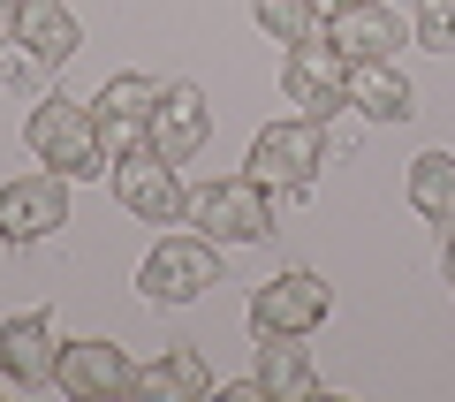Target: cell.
Here are the masks:
<instances>
[{
	"mask_svg": "<svg viewBox=\"0 0 455 402\" xmlns=\"http://www.w3.org/2000/svg\"><path fill=\"white\" fill-rule=\"evenodd\" d=\"M251 16H259V31H266V38L296 46V38L311 31V16H319V8H311V0H251Z\"/></svg>",
	"mask_w": 455,
	"mask_h": 402,
	"instance_id": "obj_19",
	"label": "cell"
},
{
	"mask_svg": "<svg viewBox=\"0 0 455 402\" xmlns=\"http://www.w3.org/2000/svg\"><path fill=\"white\" fill-rule=\"evenodd\" d=\"M23 137H31V160L53 167V175L84 182L107 167V145H99V114L76 107V99H38L31 122H23Z\"/></svg>",
	"mask_w": 455,
	"mask_h": 402,
	"instance_id": "obj_1",
	"label": "cell"
},
{
	"mask_svg": "<svg viewBox=\"0 0 455 402\" xmlns=\"http://www.w3.org/2000/svg\"><path fill=\"white\" fill-rule=\"evenodd\" d=\"M326 38H334L341 61H395V46L410 38V23L379 0H357V8H334L326 16Z\"/></svg>",
	"mask_w": 455,
	"mask_h": 402,
	"instance_id": "obj_13",
	"label": "cell"
},
{
	"mask_svg": "<svg viewBox=\"0 0 455 402\" xmlns=\"http://www.w3.org/2000/svg\"><path fill=\"white\" fill-rule=\"evenodd\" d=\"M16 53L31 68H61L76 53V16L61 0H16Z\"/></svg>",
	"mask_w": 455,
	"mask_h": 402,
	"instance_id": "obj_14",
	"label": "cell"
},
{
	"mask_svg": "<svg viewBox=\"0 0 455 402\" xmlns=\"http://www.w3.org/2000/svg\"><path fill=\"white\" fill-rule=\"evenodd\" d=\"M53 365H61V342H53L46 311H16L0 326V372H8V387L38 395V387H53Z\"/></svg>",
	"mask_w": 455,
	"mask_h": 402,
	"instance_id": "obj_12",
	"label": "cell"
},
{
	"mask_svg": "<svg viewBox=\"0 0 455 402\" xmlns=\"http://www.w3.org/2000/svg\"><path fill=\"white\" fill-rule=\"evenodd\" d=\"M61 221H68V175H53V167L16 175L0 190V243H46Z\"/></svg>",
	"mask_w": 455,
	"mask_h": 402,
	"instance_id": "obj_8",
	"label": "cell"
},
{
	"mask_svg": "<svg viewBox=\"0 0 455 402\" xmlns=\"http://www.w3.org/2000/svg\"><path fill=\"white\" fill-rule=\"evenodd\" d=\"M212 145V99L197 92V84H167L160 107H152V152L160 160H197V152Z\"/></svg>",
	"mask_w": 455,
	"mask_h": 402,
	"instance_id": "obj_11",
	"label": "cell"
},
{
	"mask_svg": "<svg viewBox=\"0 0 455 402\" xmlns=\"http://www.w3.org/2000/svg\"><path fill=\"white\" fill-rule=\"evenodd\" d=\"M182 221H197V236H212V243H266L274 236V190L259 175L205 182V190H190Z\"/></svg>",
	"mask_w": 455,
	"mask_h": 402,
	"instance_id": "obj_2",
	"label": "cell"
},
{
	"mask_svg": "<svg viewBox=\"0 0 455 402\" xmlns=\"http://www.w3.org/2000/svg\"><path fill=\"white\" fill-rule=\"evenodd\" d=\"M410 38H418V46H433V53H455V0H418Z\"/></svg>",
	"mask_w": 455,
	"mask_h": 402,
	"instance_id": "obj_20",
	"label": "cell"
},
{
	"mask_svg": "<svg viewBox=\"0 0 455 402\" xmlns=\"http://www.w3.org/2000/svg\"><path fill=\"white\" fill-rule=\"evenodd\" d=\"M326 311H334V296H326L319 274H274L259 296H251V334H311V326H326Z\"/></svg>",
	"mask_w": 455,
	"mask_h": 402,
	"instance_id": "obj_7",
	"label": "cell"
},
{
	"mask_svg": "<svg viewBox=\"0 0 455 402\" xmlns=\"http://www.w3.org/2000/svg\"><path fill=\"white\" fill-rule=\"evenodd\" d=\"M281 92L296 99V114H311V122H334L341 107H349V61L334 53V38H296L289 61H281Z\"/></svg>",
	"mask_w": 455,
	"mask_h": 402,
	"instance_id": "obj_5",
	"label": "cell"
},
{
	"mask_svg": "<svg viewBox=\"0 0 455 402\" xmlns=\"http://www.w3.org/2000/svg\"><path fill=\"white\" fill-rule=\"evenodd\" d=\"M448 289H455V236H448Z\"/></svg>",
	"mask_w": 455,
	"mask_h": 402,
	"instance_id": "obj_22",
	"label": "cell"
},
{
	"mask_svg": "<svg viewBox=\"0 0 455 402\" xmlns=\"http://www.w3.org/2000/svg\"><path fill=\"white\" fill-rule=\"evenodd\" d=\"M137 289L152 304H197V296L220 289V243L212 236H167L152 243V258L137 266Z\"/></svg>",
	"mask_w": 455,
	"mask_h": 402,
	"instance_id": "obj_3",
	"label": "cell"
},
{
	"mask_svg": "<svg viewBox=\"0 0 455 402\" xmlns=\"http://www.w3.org/2000/svg\"><path fill=\"white\" fill-rule=\"evenodd\" d=\"M114 197L137 213V221H182V182H175V160H160V152H122L114 160Z\"/></svg>",
	"mask_w": 455,
	"mask_h": 402,
	"instance_id": "obj_10",
	"label": "cell"
},
{
	"mask_svg": "<svg viewBox=\"0 0 455 402\" xmlns=\"http://www.w3.org/2000/svg\"><path fill=\"white\" fill-rule=\"evenodd\" d=\"M53 387L68 402H122L137 395V365L122 357V342H61V365H53Z\"/></svg>",
	"mask_w": 455,
	"mask_h": 402,
	"instance_id": "obj_6",
	"label": "cell"
},
{
	"mask_svg": "<svg viewBox=\"0 0 455 402\" xmlns=\"http://www.w3.org/2000/svg\"><path fill=\"white\" fill-rule=\"evenodd\" d=\"M311 8H319V16H334V8H357V0H311Z\"/></svg>",
	"mask_w": 455,
	"mask_h": 402,
	"instance_id": "obj_21",
	"label": "cell"
},
{
	"mask_svg": "<svg viewBox=\"0 0 455 402\" xmlns=\"http://www.w3.org/2000/svg\"><path fill=\"white\" fill-rule=\"evenodd\" d=\"M349 107H357L364 122H410L418 99H410V84H403L395 61H349Z\"/></svg>",
	"mask_w": 455,
	"mask_h": 402,
	"instance_id": "obj_17",
	"label": "cell"
},
{
	"mask_svg": "<svg viewBox=\"0 0 455 402\" xmlns=\"http://www.w3.org/2000/svg\"><path fill=\"white\" fill-rule=\"evenodd\" d=\"M0 23H16V0H0Z\"/></svg>",
	"mask_w": 455,
	"mask_h": 402,
	"instance_id": "obj_23",
	"label": "cell"
},
{
	"mask_svg": "<svg viewBox=\"0 0 455 402\" xmlns=\"http://www.w3.org/2000/svg\"><path fill=\"white\" fill-rule=\"evenodd\" d=\"M137 395L145 402H205L212 395V365L190 350V342H175L167 357H152V365L137 372Z\"/></svg>",
	"mask_w": 455,
	"mask_h": 402,
	"instance_id": "obj_16",
	"label": "cell"
},
{
	"mask_svg": "<svg viewBox=\"0 0 455 402\" xmlns=\"http://www.w3.org/2000/svg\"><path fill=\"white\" fill-rule=\"evenodd\" d=\"M319 167H326V122H311V114L259 129V145H251V175L266 190H311Z\"/></svg>",
	"mask_w": 455,
	"mask_h": 402,
	"instance_id": "obj_4",
	"label": "cell"
},
{
	"mask_svg": "<svg viewBox=\"0 0 455 402\" xmlns=\"http://www.w3.org/2000/svg\"><path fill=\"white\" fill-rule=\"evenodd\" d=\"M410 205H418L440 236H455V152H418V160H410Z\"/></svg>",
	"mask_w": 455,
	"mask_h": 402,
	"instance_id": "obj_18",
	"label": "cell"
},
{
	"mask_svg": "<svg viewBox=\"0 0 455 402\" xmlns=\"http://www.w3.org/2000/svg\"><path fill=\"white\" fill-rule=\"evenodd\" d=\"M251 380H259L274 402H311L319 395V372H311V357H304V334H266Z\"/></svg>",
	"mask_w": 455,
	"mask_h": 402,
	"instance_id": "obj_15",
	"label": "cell"
},
{
	"mask_svg": "<svg viewBox=\"0 0 455 402\" xmlns=\"http://www.w3.org/2000/svg\"><path fill=\"white\" fill-rule=\"evenodd\" d=\"M160 92L167 84H152V76H114L107 92H99V145L122 160V152H145L152 145V107H160Z\"/></svg>",
	"mask_w": 455,
	"mask_h": 402,
	"instance_id": "obj_9",
	"label": "cell"
}]
</instances>
